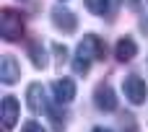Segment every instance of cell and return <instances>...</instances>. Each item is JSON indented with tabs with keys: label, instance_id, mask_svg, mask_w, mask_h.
<instances>
[{
	"label": "cell",
	"instance_id": "1",
	"mask_svg": "<svg viewBox=\"0 0 148 132\" xmlns=\"http://www.w3.org/2000/svg\"><path fill=\"white\" fill-rule=\"evenodd\" d=\"M0 34L5 42H18L23 34V16L13 8H3L0 13Z\"/></svg>",
	"mask_w": 148,
	"mask_h": 132
},
{
	"label": "cell",
	"instance_id": "2",
	"mask_svg": "<svg viewBox=\"0 0 148 132\" xmlns=\"http://www.w3.org/2000/svg\"><path fill=\"white\" fill-rule=\"evenodd\" d=\"M122 91H125V96H127V101H130V104H135V106L146 104L148 86H146V80H143V78H138V75H127V78L122 80Z\"/></svg>",
	"mask_w": 148,
	"mask_h": 132
},
{
	"label": "cell",
	"instance_id": "3",
	"mask_svg": "<svg viewBox=\"0 0 148 132\" xmlns=\"http://www.w3.org/2000/svg\"><path fill=\"white\" fill-rule=\"evenodd\" d=\"M78 54H83V57H88V60H104L107 47H104V42H101L96 34H86V36L81 39V44H78Z\"/></svg>",
	"mask_w": 148,
	"mask_h": 132
},
{
	"label": "cell",
	"instance_id": "4",
	"mask_svg": "<svg viewBox=\"0 0 148 132\" xmlns=\"http://www.w3.org/2000/svg\"><path fill=\"white\" fill-rule=\"evenodd\" d=\"M52 23H55L62 34H73L75 26H78V18H75L73 10H68V8H62V5H55V8H52Z\"/></svg>",
	"mask_w": 148,
	"mask_h": 132
},
{
	"label": "cell",
	"instance_id": "5",
	"mask_svg": "<svg viewBox=\"0 0 148 132\" xmlns=\"http://www.w3.org/2000/svg\"><path fill=\"white\" fill-rule=\"evenodd\" d=\"M94 101H96V109H101V112H114L117 109V96H114V91H112L109 83H99L96 86Z\"/></svg>",
	"mask_w": 148,
	"mask_h": 132
},
{
	"label": "cell",
	"instance_id": "6",
	"mask_svg": "<svg viewBox=\"0 0 148 132\" xmlns=\"http://www.w3.org/2000/svg\"><path fill=\"white\" fill-rule=\"evenodd\" d=\"M0 80H3L5 86H13V83L21 80V65L16 62V57L5 54V57L0 60Z\"/></svg>",
	"mask_w": 148,
	"mask_h": 132
},
{
	"label": "cell",
	"instance_id": "7",
	"mask_svg": "<svg viewBox=\"0 0 148 132\" xmlns=\"http://www.w3.org/2000/svg\"><path fill=\"white\" fill-rule=\"evenodd\" d=\"M52 91H55V101H57V104H70V101L75 99V80L60 78V80H55Z\"/></svg>",
	"mask_w": 148,
	"mask_h": 132
},
{
	"label": "cell",
	"instance_id": "8",
	"mask_svg": "<svg viewBox=\"0 0 148 132\" xmlns=\"http://www.w3.org/2000/svg\"><path fill=\"white\" fill-rule=\"evenodd\" d=\"M26 106H29V112H31V114H39L42 109H47L42 83H31V86L26 88Z\"/></svg>",
	"mask_w": 148,
	"mask_h": 132
},
{
	"label": "cell",
	"instance_id": "9",
	"mask_svg": "<svg viewBox=\"0 0 148 132\" xmlns=\"http://www.w3.org/2000/svg\"><path fill=\"white\" fill-rule=\"evenodd\" d=\"M18 112H21L18 101H16L13 96H5V99H3V127H5V130H13V127H16Z\"/></svg>",
	"mask_w": 148,
	"mask_h": 132
},
{
	"label": "cell",
	"instance_id": "10",
	"mask_svg": "<svg viewBox=\"0 0 148 132\" xmlns=\"http://www.w3.org/2000/svg\"><path fill=\"white\" fill-rule=\"evenodd\" d=\"M135 54H138V44H135V39H130V36H122V39H117L114 57H117L120 62H130Z\"/></svg>",
	"mask_w": 148,
	"mask_h": 132
},
{
	"label": "cell",
	"instance_id": "11",
	"mask_svg": "<svg viewBox=\"0 0 148 132\" xmlns=\"http://www.w3.org/2000/svg\"><path fill=\"white\" fill-rule=\"evenodd\" d=\"M29 54H31L34 67H47V52H44V47L39 42H31L29 44Z\"/></svg>",
	"mask_w": 148,
	"mask_h": 132
},
{
	"label": "cell",
	"instance_id": "12",
	"mask_svg": "<svg viewBox=\"0 0 148 132\" xmlns=\"http://www.w3.org/2000/svg\"><path fill=\"white\" fill-rule=\"evenodd\" d=\"M86 3V8L91 10V13H96V16H104L107 10H109V0H83Z\"/></svg>",
	"mask_w": 148,
	"mask_h": 132
},
{
	"label": "cell",
	"instance_id": "13",
	"mask_svg": "<svg viewBox=\"0 0 148 132\" xmlns=\"http://www.w3.org/2000/svg\"><path fill=\"white\" fill-rule=\"evenodd\" d=\"M88 67H91V60H88V57L78 54V57L73 60V70H75L78 75H86V73H88Z\"/></svg>",
	"mask_w": 148,
	"mask_h": 132
},
{
	"label": "cell",
	"instance_id": "14",
	"mask_svg": "<svg viewBox=\"0 0 148 132\" xmlns=\"http://www.w3.org/2000/svg\"><path fill=\"white\" fill-rule=\"evenodd\" d=\"M52 52H55V57H57L60 65L68 62V47H65V44H52Z\"/></svg>",
	"mask_w": 148,
	"mask_h": 132
},
{
	"label": "cell",
	"instance_id": "15",
	"mask_svg": "<svg viewBox=\"0 0 148 132\" xmlns=\"http://www.w3.org/2000/svg\"><path fill=\"white\" fill-rule=\"evenodd\" d=\"M21 132H47L36 119H29V122H23V127H21Z\"/></svg>",
	"mask_w": 148,
	"mask_h": 132
},
{
	"label": "cell",
	"instance_id": "16",
	"mask_svg": "<svg viewBox=\"0 0 148 132\" xmlns=\"http://www.w3.org/2000/svg\"><path fill=\"white\" fill-rule=\"evenodd\" d=\"M122 5H127V8H138L140 0H122Z\"/></svg>",
	"mask_w": 148,
	"mask_h": 132
},
{
	"label": "cell",
	"instance_id": "17",
	"mask_svg": "<svg viewBox=\"0 0 148 132\" xmlns=\"http://www.w3.org/2000/svg\"><path fill=\"white\" fill-rule=\"evenodd\" d=\"M94 132H112V130H104V127H96Z\"/></svg>",
	"mask_w": 148,
	"mask_h": 132
}]
</instances>
